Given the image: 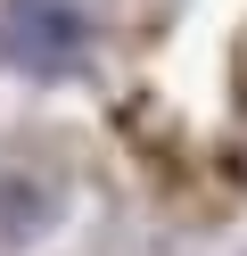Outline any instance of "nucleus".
I'll list each match as a JSON object with an SVG mask.
<instances>
[{
	"label": "nucleus",
	"mask_w": 247,
	"mask_h": 256,
	"mask_svg": "<svg viewBox=\"0 0 247 256\" xmlns=\"http://www.w3.org/2000/svg\"><path fill=\"white\" fill-rule=\"evenodd\" d=\"M49 215H58V198H41V190H25V182H0V232L8 240H33Z\"/></svg>",
	"instance_id": "nucleus-2"
},
{
	"label": "nucleus",
	"mask_w": 247,
	"mask_h": 256,
	"mask_svg": "<svg viewBox=\"0 0 247 256\" xmlns=\"http://www.w3.org/2000/svg\"><path fill=\"white\" fill-rule=\"evenodd\" d=\"M91 58V8L82 0H0V66L33 83H66Z\"/></svg>",
	"instance_id": "nucleus-1"
}]
</instances>
